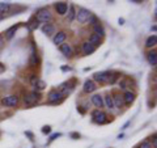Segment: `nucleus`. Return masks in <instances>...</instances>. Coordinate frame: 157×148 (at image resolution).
Here are the masks:
<instances>
[{"label": "nucleus", "mask_w": 157, "mask_h": 148, "mask_svg": "<svg viewBox=\"0 0 157 148\" xmlns=\"http://www.w3.org/2000/svg\"><path fill=\"white\" fill-rule=\"evenodd\" d=\"M156 43H157V37H156V34H153V36L148 37V39L145 41V47L152 49V47L156 46Z\"/></svg>", "instance_id": "nucleus-22"}, {"label": "nucleus", "mask_w": 157, "mask_h": 148, "mask_svg": "<svg viewBox=\"0 0 157 148\" xmlns=\"http://www.w3.org/2000/svg\"><path fill=\"white\" fill-rule=\"evenodd\" d=\"M113 103H114V107H117V109H122L123 105H124L122 95H118V93H115V95L113 96Z\"/></svg>", "instance_id": "nucleus-12"}, {"label": "nucleus", "mask_w": 157, "mask_h": 148, "mask_svg": "<svg viewBox=\"0 0 157 148\" xmlns=\"http://www.w3.org/2000/svg\"><path fill=\"white\" fill-rule=\"evenodd\" d=\"M2 20H3V14H0V21H2Z\"/></svg>", "instance_id": "nucleus-38"}, {"label": "nucleus", "mask_w": 157, "mask_h": 148, "mask_svg": "<svg viewBox=\"0 0 157 148\" xmlns=\"http://www.w3.org/2000/svg\"><path fill=\"white\" fill-rule=\"evenodd\" d=\"M63 100H64V96H63L62 92L58 91V89H52V91H50V93L47 95V101H48V103H60Z\"/></svg>", "instance_id": "nucleus-2"}, {"label": "nucleus", "mask_w": 157, "mask_h": 148, "mask_svg": "<svg viewBox=\"0 0 157 148\" xmlns=\"http://www.w3.org/2000/svg\"><path fill=\"white\" fill-rule=\"evenodd\" d=\"M92 118H93V121H94L96 123H98V125H104V123L107 122V115H106V113H104L102 110H94V111H92Z\"/></svg>", "instance_id": "nucleus-5"}, {"label": "nucleus", "mask_w": 157, "mask_h": 148, "mask_svg": "<svg viewBox=\"0 0 157 148\" xmlns=\"http://www.w3.org/2000/svg\"><path fill=\"white\" fill-rule=\"evenodd\" d=\"M66 38H67L66 32H59L56 36L54 37L52 41H54V43H55V45H62V43L66 41Z\"/></svg>", "instance_id": "nucleus-17"}, {"label": "nucleus", "mask_w": 157, "mask_h": 148, "mask_svg": "<svg viewBox=\"0 0 157 148\" xmlns=\"http://www.w3.org/2000/svg\"><path fill=\"white\" fill-rule=\"evenodd\" d=\"M122 97H123V102L126 103V105H131V103L135 101V97H136V96H135V93H134V92L127 91Z\"/></svg>", "instance_id": "nucleus-13"}, {"label": "nucleus", "mask_w": 157, "mask_h": 148, "mask_svg": "<svg viewBox=\"0 0 157 148\" xmlns=\"http://www.w3.org/2000/svg\"><path fill=\"white\" fill-rule=\"evenodd\" d=\"M90 16H92V12L88 11V9H85V8H80L76 12V18H77V21L80 22V24L86 22L88 20H89Z\"/></svg>", "instance_id": "nucleus-6"}, {"label": "nucleus", "mask_w": 157, "mask_h": 148, "mask_svg": "<svg viewBox=\"0 0 157 148\" xmlns=\"http://www.w3.org/2000/svg\"><path fill=\"white\" fill-rule=\"evenodd\" d=\"M75 85H76V80L73 79V80H71V81L62 84V85H60V89H59V91L62 92L63 96H67V95H70V93H71L73 89H75Z\"/></svg>", "instance_id": "nucleus-7"}, {"label": "nucleus", "mask_w": 157, "mask_h": 148, "mask_svg": "<svg viewBox=\"0 0 157 148\" xmlns=\"http://www.w3.org/2000/svg\"><path fill=\"white\" fill-rule=\"evenodd\" d=\"M147 59H148L149 64L152 67H156V64H157V54H156L155 49H153V50H151L148 54H147Z\"/></svg>", "instance_id": "nucleus-15"}, {"label": "nucleus", "mask_w": 157, "mask_h": 148, "mask_svg": "<svg viewBox=\"0 0 157 148\" xmlns=\"http://www.w3.org/2000/svg\"><path fill=\"white\" fill-rule=\"evenodd\" d=\"M119 88H121V89H124V88H126V80L119 81Z\"/></svg>", "instance_id": "nucleus-33"}, {"label": "nucleus", "mask_w": 157, "mask_h": 148, "mask_svg": "<svg viewBox=\"0 0 157 148\" xmlns=\"http://www.w3.org/2000/svg\"><path fill=\"white\" fill-rule=\"evenodd\" d=\"M92 103L96 107H98V110H101L102 107L105 106V103H104V98H102V96L100 95H94V96H92Z\"/></svg>", "instance_id": "nucleus-9"}, {"label": "nucleus", "mask_w": 157, "mask_h": 148, "mask_svg": "<svg viewBox=\"0 0 157 148\" xmlns=\"http://www.w3.org/2000/svg\"><path fill=\"white\" fill-rule=\"evenodd\" d=\"M104 103L106 105V107H107V109H109V110H113V109H114V103H113V97L109 95V93H107V95L105 96Z\"/></svg>", "instance_id": "nucleus-24"}, {"label": "nucleus", "mask_w": 157, "mask_h": 148, "mask_svg": "<svg viewBox=\"0 0 157 148\" xmlns=\"http://www.w3.org/2000/svg\"><path fill=\"white\" fill-rule=\"evenodd\" d=\"M75 17H76V9H75V7H73V6H71L70 7V13H68V21L72 22Z\"/></svg>", "instance_id": "nucleus-28"}, {"label": "nucleus", "mask_w": 157, "mask_h": 148, "mask_svg": "<svg viewBox=\"0 0 157 148\" xmlns=\"http://www.w3.org/2000/svg\"><path fill=\"white\" fill-rule=\"evenodd\" d=\"M42 132H43V134H50V132H51V127L50 126H43L42 127Z\"/></svg>", "instance_id": "nucleus-31"}, {"label": "nucleus", "mask_w": 157, "mask_h": 148, "mask_svg": "<svg viewBox=\"0 0 157 148\" xmlns=\"http://www.w3.org/2000/svg\"><path fill=\"white\" fill-rule=\"evenodd\" d=\"M110 73H111V72H109V71H105V72H96L94 75H93V79H94L96 81H98L100 84H106V83H109Z\"/></svg>", "instance_id": "nucleus-8"}, {"label": "nucleus", "mask_w": 157, "mask_h": 148, "mask_svg": "<svg viewBox=\"0 0 157 148\" xmlns=\"http://www.w3.org/2000/svg\"><path fill=\"white\" fill-rule=\"evenodd\" d=\"M30 66L36 67L38 63H39V59H38V54L36 53V50H34V46H32V54H30Z\"/></svg>", "instance_id": "nucleus-19"}, {"label": "nucleus", "mask_w": 157, "mask_h": 148, "mask_svg": "<svg viewBox=\"0 0 157 148\" xmlns=\"http://www.w3.org/2000/svg\"><path fill=\"white\" fill-rule=\"evenodd\" d=\"M93 30H94V34H97V36L101 37V38L105 36V29L100 22L96 24V25H93Z\"/></svg>", "instance_id": "nucleus-21"}, {"label": "nucleus", "mask_w": 157, "mask_h": 148, "mask_svg": "<svg viewBox=\"0 0 157 148\" xmlns=\"http://www.w3.org/2000/svg\"><path fill=\"white\" fill-rule=\"evenodd\" d=\"M39 100H41V93L36 92V91H33L30 93H26V95L24 96V102H25V105H28V106L36 105Z\"/></svg>", "instance_id": "nucleus-1"}, {"label": "nucleus", "mask_w": 157, "mask_h": 148, "mask_svg": "<svg viewBox=\"0 0 157 148\" xmlns=\"http://www.w3.org/2000/svg\"><path fill=\"white\" fill-rule=\"evenodd\" d=\"M137 148H152V146L149 144L148 142H143V143H140L139 147H137Z\"/></svg>", "instance_id": "nucleus-30"}, {"label": "nucleus", "mask_w": 157, "mask_h": 148, "mask_svg": "<svg viewBox=\"0 0 157 148\" xmlns=\"http://www.w3.org/2000/svg\"><path fill=\"white\" fill-rule=\"evenodd\" d=\"M96 89H97V85H96V83L93 80H86L84 83V87H82V91H84L85 93H92V92H94Z\"/></svg>", "instance_id": "nucleus-10"}, {"label": "nucleus", "mask_w": 157, "mask_h": 148, "mask_svg": "<svg viewBox=\"0 0 157 148\" xmlns=\"http://www.w3.org/2000/svg\"><path fill=\"white\" fill-rule=\"evenodd\" d=\"M38 25H39V24H38V21L36 20V17L30 18V20H29V22L26 24V26H28V29H29V30H30V32L36 30V29L38 28Z\"/></svg>", "instance_id": "nucleus-23"}, {"label": "nucleus", "mask_w": 157, "mask_h": 148, "mask_svg": "<svg viewBox=\"0 0 157 148\" xmlns=\"http://www.w3.org/2000/svg\"><path fill=\"white\" fill-rule=\"evenodd\" d=\"M3 46H4V37L0 34V49H2Z\"/></svg>", "instance_id": "nucleus-34"}, {"label": "nucleus", "mask_w": 157, "mask_h": 148, "mask_svg": "<svg viewBox=\"0 0 157 148\" xmlns=\"http://www.w3.org/2000/svg\"><path fill=\"white\" fill-rule=\"evenodd\" d=\"M81 50H82V53H84L85 55H90V54H93L96 51V47L92 46L89 42H84L81 45Z\"/></svg>", "instance_id": "nucleus-14"}, {"label": "nucleus", "mask_w": 157, "mask_h": 148, "mask_svg": "<svg viewBox=\"0 0 157 148\" xmlns=\"http://www.w3.org/2000/svg\"><path fill=\"white\" fill-rule=\"evenodd\" d=\"M18 102H20V98L16 95H11L2 98V105L6 107H16L18 105Z\"/></svg>", "instance_id": "nucleus-3"}, {"label": "nucleus", "mask_w": 157, "mask_h": 148, "mask_svg": "<svg viewBox=\"0 0 157 148\" xmlns=\"http://www.w3.org/2000/svg\"><path fill=\"white\" fill-rule=\"evenodd\" d=\"M17 28H18V25H13V26L9 28L8 30L6 32V38H7V39H11V38L14 36V33H16Z\"/></svg>", "instance_id": "nucleus-25"}, {"label": "nucleus", "mask_w": 157, "mask_h": 148, "mask_svg": "<svg viewBox=\"0 0 157 148\" xmlns=\"http://www.w3.org/2000/svg\"><path fill=\"white\" fill-rule=\"evenodd\" d=\"M58 136H60V134H54V135L51 136V139H50V140H54V139H55V138H58Z\"/></svg>", "instance_id": "nucleus-36"}, {"label": "nucleus", "mask_w": 157, "mask_h": 148, "mask_svg": "<svg viewBox=\"0 0 157 148\" xmlns=\"http://www.w3.org/2000/svg\"><path fill=\"white\" fill-rule=\"evenodd\" d=\"M9 8H11V4L9 3H0V14L8 12Z\"/></svg>", "instance_id": "nucleus-27"}, {"label": "nucleus", "mask_w": 157, "mask_h": 148, "mask_svg": "<svg viewBox=\"0 0 157 148\" xmlns=\"http://www.w3.org/2000/svg\"><path fill=\"white\" fill-rule=\"evenodd\" d=\"M152 144H153V147H152V148H156V147H157V140H156V134H153V136H152Z\"/></svg>", "instance_id": "nucleus-32"}, {"label": "nucleus", "mask_w": 157, "mask_h": 148, "mask_svg": "<svg viewBox=\"0 0 157 148\" xmlns=\"http://www.w3.org/2000/svg\"><path fill=\"white\" fill-rule=\"evenodd\" d=\"M42 32L43 34H47V36H51V34H54V32H55V28H54L52 24H45V25L42 26Z\"/></svg>", "instance_id": "nucleus-20"}, {"label": "nucleus", "mask_w": 157, "mask_h": 148, "mask_svg": "<svg viewBox=\"0 0 157 148\" xmlns=\"http://www.w3.org/2000/svg\"><path fill=\"white\" fill-rule=\"evenodd\" d=\"M4 71H6V66H4L3 63H0V73L4 72Z\"/></svg>", "instance_id": "nucleus-35"}, {"label": "nucleus", "mask_w": 157, "mask_h": 148, "mask_svg": "<svg viewBox=\"0 0 157 148\" xmlns=\"http://www.w3.org/2000/svg\"><path fill=\"white\" fill-rule=\"evenodd\" d=\"M34 17H36V20H37L38 22L41 21V22L48 24L52 20V14L50 13V11H47V9H41V11L37 12V14Z\"/></svg>", "instance_id": "nucleus-4"}, {"label": "nucleus", "mask_w": 157, "mask_h": 148, "mask_svg": "<svg viewBox=\"0 0 157 148\" xmlns=\"http://www.w3.org/2000/svg\"><path fill=\"white\" fill-rule=\"evenodd\" d=\"M60 51H62V54L64 56H68V58L72 56V47H71V45L62 43V45H60Z\"/></svg>", "instance_id": "nucleus-18"}, {"label": "nucleus", "mask_w": 157, "mask_h": 148, "mask_svg": "<svg viewBox=\"0 0 157 148\" xmlns=\"http://www.w3.org/2000/svg\"><path fill=\"white\" fill-rule=\"evenodd\" d=\"M46 88V83L43 80H38L36 84H34V89H36V92H41Z\"/></svg>", "instance_id": "nucleus-26"}, {"label": "nucleus", "mask_w": 157, "mask_h": 148, "mask_svg": "<svg viewBox=\"0 0 157 148\" xmlns=\"http://www.w3.org/2000/svg\"><path fill=\"white\" fill-rule=\"evenodd\" d=\"M90 43L92 46H94V47H98V46H101V43H102V38L101 37H98L97 34L93 33L92 36L89 37V41H88Z\"/></svg>", "instance_id": "nucleus-16"}, {"label": "nucleus", "mask_w": 157, "mask_h": 148, "mask_svg": "<svg viewBox=\"0 0 157 148\" xmlns=\"http://www.w3.org/2000/svg\"><path fill=\"white\" fill-rule=\"evenodd\" d=\"M38 80H39V79L37 77V75H34V73H33V75H30V77H29V81H30V84H33V85H34V84H36Z\"/></svg>", "instance_id": "nucleus-29"}, {"label": "nucleus", "mask_w": 157, "mask_h": 148, "mask_svg": "<svg viewBox=\"0 0 157 148\" xmlns=\"http://www.w3.org/2000/svg\"><path fill=\"white\" fill-rule=\"evenodd\" d=\"M72 138H80V135L78 134H72Z\"/></svg>", "instance_id": "nucleus-37"}, {"label": "nucleus", "mask_w": 157, "mask_h": 148, "mask_svg": "<svg viewBox=\"0 0 157 148\" xmlns=\"http://www.w3.org/2000/svg\"><path fill=\"white\" fill-rule=\"evenodd\" d=\"M55 11L58 14H60V16H63V14H66L67 11H68V6L67 3L64 2H60V3H56L55 4Z\"/></svg>", "instance_id": "nucleus-11"}]
</instances>
